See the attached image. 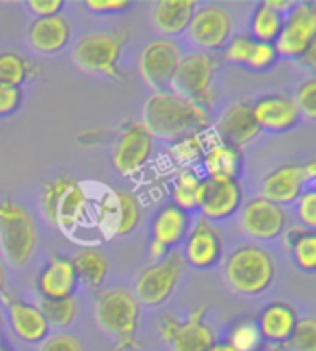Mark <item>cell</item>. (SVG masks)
<instances>
[{
    "label": "cell",
    "instance_id": "6da1fadb",
    "mask_svg": "<svg viewBox=\"0 0 316 351\" xmlns=\"http://www.w3.org/2000/svg\"><path fill=\"white\" fill-rule=\"evenodd\" d=\"M141 126L152 139L176 143L189 135L207 132L209 115L202 106L178 97L176 93H154L145 102Z\"/></svg>",
    "mask_w": 316,
    "mask_h": 351
},
{
    "label": "cell",
    "instance_id": "7a4b0ae2",
    "mask_svg": "<svg viewBox=\"0 0 316 351\" xmlns=\"http://www.w3.org/2000/svg\"><path fill=\"white\" fill-rule=\"evenodd\" d=\"M139 302L126 289H111L102 292L95 305V318L104 333L113 339L122 350L137 348L139 329Z\"/></svg>",
    "mask_w": 316,
    "mask_h": 351
},
{
    "label": "cell",
    "instance_id": "3957f363",
    "mask_svg": "<svg viewBox=\"0 0 316 351\" xmlns=\"http://www.w3.org/2000/svg\"><path fill=\"white\" fill-rule=\"evenodd\" d=\"M86 187L71 178H56L43 189V213L63 235H73L87 215Z\"/></svg>",
    "mask_w": 316,
    "mask_h": 351
},
{
    "label": "cell",
    "instance_id": "277c9868",
    "mask_svg": "<svg viewBox=\"0 0 316 351\" xmlns=\"http://www.w3.org/2000/svg\"><path fill=\"white\" fill-rule=\"evenodd\" d=\"M37 248V230L25 207L0 202V252L8 265L25 267Z\"/></svg>",
    "mask_w": 316,
    "mask_h": 351
},
{
    "label": "cell",
    "instance_id": "5b68a950",
    "mask_svg": "<svg viewBox=\"0 0 316 351\" xmlns=\"http://www.w3.org/2000/svg\"><path fill=\"white\" fill-rule=\"evenodd\" d=\"M226 281L239 294L256 296L272 285L274 261L267 250L259 246H244L228 257L224 267Z\"/></svg>",
    "mask_w": 316,
    "mask_h": 351
},
{
    "label": "cell",
    "instance_id": "8992f818",
    "mask_svg": "<svg viewBox=\"0 0 316 351\" xmlns=\"http://www.w3.org/2000/svg\"><path fill=\"white\" fill-rule=\"evenodd\" d=\"M215 73L217 63L206 52L183 56L172 78L171 91L204 108L213 100Z\"/></svg>",
    "mask_w": 316,
    "mask_h": 351
},
{
    "label": "cell",
    "instance_id": "52a82bcc",
    "mask_svg": "<svg viewBox=\"0 0 316 351\" xmlns=\"http://www.w3.org/2000/svg\"><path fill=\"white\" fill-rule=\"evenodd\" d=\"M128 34H91L80 39L74 49V61L82 71L91 74L119 76V58Z\"/></svg>",
    "mask_w": 316,
    "mask_h": 351
},
{
    "label": "cell",
    "instance_id": "ba28073f",
    "mask_svg": "<svg viewBox=\"0 0 316 351\" xmlns=\"http://www.w3.org/2000/svg\"><path fill=\"white\" fill-rule=\"evenodd\" d=\"M97 228L106 239L130 235L141 220V206L126 191H106L97 204Z\"/></svg>",
    "mask_w": 316,
    "mask_h": 351
},
{
    "label": "cell",
    "instance_id": "9c48e42d",
    "mask_svg": "<svg viewBox=\"0 0 316 351\" xmlns=\"http://www.w3.org/2000/svg\"><path fill=\"white\" fill-rule=\"evenodd\" d=\"M183 265H185V261L182 255L176 252H169L165 259L158 261L152 267L145 268L135 283L137 302L145 303L148 307H158L167 302L180 281Z\"/></svg>",
    "mask_w": 316,
    "mask_h": 351
},
{
    "label": "cell",
    "instance_id": "30bf717a",
    "mask_svg": "<svg viewBox=\"0 0 316 351\" xmlns=\"http://www.w3.org/2000/svg\"><path fill=\"white\" fill-rule=\"evenodd\" d=\"M316 12L311 4H294L283 17L280 36L274 41L278 56L304 58L311 47H315Z\"/></svg>",
    "mask_w": 316,
    "mask_h": 351
},
{
    "label": "cell",
    "instance_id": "8fae6325",
    "mask_svg": "<svg viewBox=\"0 0 316 351\" xmlns=\"http://www.w3.org/2000/svg\"><path fill=\"white\" fill-rule=\"evenodd\" d=\"M180 49L169 39L148 43L139 58L141 76L156 93L171 91L172 78L180 65Z\"/></svg>",
    "mask_w": 316,
    "mask_h": 351
},
{
    "label": "cell",
    "instance_id": "7c38bea8",
    "mask_svg": "<svg viewBox=\"0 0 316 351\" xmlns=\"http://www.w3.org/2000/svg\"><path fill=\"white\" fill-rule=\"evenodd\" d=\"M202 313L204 309L195 311L185 322L167 316L161 324L165 344L171 346L172 351H209L215 344V337Z\"/></svg>",
    "mask_w": 316,
    "mask_h": 351
},
{
    "label": "cell",
    "instance_id": "4fadbf2b",
    "mask_svg": "<svg viewBox=\"0 0 316 351\" xmlns=\"http://www.w3.org/2000/svg\"><path fill=\"white\" fill-rule=\"evenodd\" d=\"M231 28H233V23H231L230 13L226 12L224 8L209 4L195 12L187 30L191 34V39L198 47L204 50H219L230 39Z\"/></svg>",
    "mask_w": 316,
    "mask_h": 351
},
{
    "label": "cell",
    "instance_id": "5bb4252c",
    "mask_svg": "<svg viewBox=\"0 0 316 351\" xmlns=\"http://www.w3.org/2000/svg\"><path fill=\"white\" fill-rule=\"evenodd\" d=\"M154 139L148 135L139 122L130 124L122 130L113 150V165L122 176H132L139 172L152 156Z\"/></svg>",
    "mask_w": 316,
    "mask_h": 351
},
{
    "label": "cell",
    "instance_id": "9a60e30c",
    "mask_svg": "<svg viewBox=\"0 0 316 351\" xmlns=\"http://www.w3.org/2000/svg\"><path fill=\"white\" fill-rule=\"evenodd\" d=\"M287 217L283 207L268 202L267 198H254L241 213V226L246 235L257 241H272L285 230Z\"/></svg>",
    "mask_w": 316,
    "mask_h": 351
},
{
    "label": "cell",
    "instance_id": "2e32d148",
    "mask_svg": "<svg viewBox=\"0 0 316 351\" xmlns=\"http://www.w3.org/2000/svg\"><path fill=\"white\" fill-rule=\"evenodd\" d=\"M241 207V187L233 180H202L198 209L209 220H222Z\"/></svg>",
    "mask_w": 316,
    "mask_h": 351
},
{
    "label": "cell",
    "instance_id": "e0dca14e",
    "mask_svg": "<svg viewBox=\"0 0 316 351\" xmlns=\"http://www.w3.org/2000/svg\"><path fill=\"white\" fill-rule=\"evenodd\" d=\"M252 113L256 119L259 132H270V134H281L289 132L300 122V109L294 102V98L283 97V95H268L259 102L252 106Z\"/></svg>",
    "mask_w": 316,
    "mask_h": 351
},
{
    "label": "cell",
    "instance_id": "ac0fdd59",
    "mask_svg": "<svg viewBox=\"0 0 316 351\" xmlns=\"http://www.w3.org/2000/svg\"><path fill=\"white\" fill-rule=\"evenodd\" d=\"M257 134H259V128H257L250 104H235L228 108L215 126V137L220 143L233 146L237 150L250 145L256 139Z\"/></svg>",
    "mask_w": 316,
    "mask_h": 351
},
{
    "label": "cell",
    "instance_id": "d6986e66",
    "mask_svg": "<svg viewBox=\"0 0 316 351\" xmlns=\"http://www.w3.org/2000/svg\"><path fill=\"white\" fill-rule=\"evenodd\" d=\"M185 239V261L191 267L207 270L219 263L222 255V243L219 233L207 220L196 222Z\"/></svg>",
    "mask_w": 316,
    "mask_h": 351
},
{
    "label": "cell",
    "instance_id": "ffe728a7",
    "mask_svg": "<svg viewBox=\"0 0 316 351\" xmlns=\"http://www.w3.org/2000/svg\"><path fill=\"white\" fill-rule=\"evenodd\" d=\"M305 183L307 180L302 165H283L265 178L263 198L283 207L285 204L298 200L304 193Z\"/></svg>",
    "mask_w": 316,
    "mask_h": 351
},
{
    "label": "cell",
    "instance_id": "44dd1931",
    "mask_svg": "<svg viewBox=\"0 0 316 351\" xmlns=\"http://www.w3.org/2000/svg\"><path fill=\"white\" fill-rule=\"evenodd\" d=\"M76 287H78V276L74 270L73 259L67 257H54L37 279V289L43 300L73 298Z\"/></svg>",
    "mask_w": 316,
    "mask_h": 351
},
{
    "label": "cell",
    "instance_id": "7402d4cb",
    "mask_svg": "<svg viewBox=\"0 0 316 351\" xmlns=\"http://www.w3.org/2000/svg\"><path fill=\"white\" fill-rule=\"evenodd\" d=\"M71 39V25L65 17L56 15V17L37 19L30 26L28 32V41L32 49L41 52V54H56Z\"/></svg>",
    "mask_w": 316,
    "mask_h": 351
},
{
    "label": "cell",
    "instance_id": "603a6c76",
    "mask_svg": "<svg viewBox=\"0 0 316 351\" xmlns=\"http://www.w3.org/2000/svg\"><path fill=\"white\" fill-rule=\"evenodd\" d=\"M195 0H159L154 4L152 23L165 36H180L195 15Z\"/></svg>",
    "mask_w": 316,
    "mask_h": 351
},
{
    "label": "cell",
    "instance_id": "cb8c5ba5",
    "mask_svg": "<svg viewBox=\"0 0 316 351\" xmlns=\"http://www.w3.org/2000/svg\"><path fill=\"white\" fill-rule=\"evenodd\" d=\"M10 322L15 335L28 344L43 342L49 337V324L37 305L25 302H10Z\"/></svg>",
    "mask_w": 316,
    "mask_h": 351
},
{
    "label": "cell",
    "instance_id": "d4e9b609",
    "mask_svg": "<svg viewBox=\"0 0 316 351\" xmlns=\"http://www.w3.org/2000/svg\"><path fill=\"white\" fill-rule=\"evenodd\" d=\"M204 167L207 170V178L213 180H233L237 182V176L243 170V154L237 148L220 143L217 137L204 156Z\"/></svg>",
    "mask_w": 316,
    "mask_h": 351
},
{
    "label": "cell",
    "instance_id": "484cf974",
    "mask_svg": "<svg viewBox=\"0 0 316 351\" xmlns=\"http://www.w3.org/2000/svg\"><path fill=\"white\" fill-rule=\"evenodd\" d=\"M189 233V217L176 206H167L156 215L152 222V241L171 250L183 243Z\"/></svg>",
    "mask_w": 316,
    "mask_h": 351
},
{
    "label": "cell",
    "instance_id": "4316f807",
    "mask_svg": "<svg viewBox=\"0 0 316 351\" xmlns=\"http://www.w3.org/2000/svg\"><path fill=\"white\" fill-rule=\"evenodd\" d=\"M296 313L287 303H272L263 311L257 318V327L261 337L272 342H285L291 337L292 329L296 326Z\"/></svg>",
    "mask_w": 316,
    "mask_h": 351
},
{
    "label": "cell",
    "instance_id": "83f0119b",
    "mask_svg": "<svg viewBox=\"0 0 316 351\" xmlns=\"http://www.w3.org/2000/svg\"><path fill=\"white\" fill-rule=\"evenodd\" d=\"M74 270L78 281L87 285L89 289H98L106 281L110 272V263L106 255L98 250H84L73 259Z\"/></svg>",
    "mask_w": 316,
    "mask_h": 351
},
{
    "label": "cell",
    "instance_id": "f1b7e54d",
    "mask_svg": "<svg viewBox=\"0 0 316 351\" xmlns=\"http://www.w3.org/2000/svg\"><path fill=\"white\" fill-rule=\"evenodd\" d=\"M291 248L292 259L300 270L313 274L316 270V237L313 231L292 228L287 235V244Z\"/></svg>",
    "mask_w": 316,
    "mask_h": 351
},
{
    "label": "cell",
    "instance_id": "f546056e",
    "mask_svg": "<svg viewBox=\"0 0 316 351\" xmlns=\"http://www.w3.org/2000/svg\"><path fill=\"white\" fill-rule=\"evenodd\" d=\"M213 139L215 137L207 135V132L183 137V139L172 143L171 146L172 159H174L178 165H182V167L198 163L200 159H204L207 148L211 146Z\"/></svg>",
    "mask_w": 316,
    "mask_h": 351
},
{
    "label": "cell",
    "instance_id": "4dcf8cb0",
    "mask_svg": "<svg viewBox=\"0 0 316 351\" xmlns=\"http://www.w3.org/2000/svg\"><path fill=\"white\" fill-rule=\"evenodd\" d=\"M172 185H174L172 187L174 206L180 207L185 213L191 211V209H198V194H200L202 180L198 178L196 172H193V170H182L174 178Z\"/></svg>",
    "mask_w": 316,
    "mask_h": 351
},
{
    "label": "cell",
    "instance_id": "1f68e13d",
    "mask_svg": "<svg viewBox=\"0 0 316 351\" xmlns=\"http://www.w3.org/2000/svg\"><path fill=\"white\" fill-rule=\"evenodd\" d=\"M281 25H283V15L274 12L267 2H263L252 17V37L259 43L274 45L280 36Z\"/></svg>",
    "mask_w": 316,
    "mask_h": 351
},
{
    "label": "cell",
    "instance_id": "d6a6232c",
    "mask_svg": "<svg viewBox=\"0 0 316 351\" xmlns=\"http://www.w3.org/2000/svg\"><path fill=\"white\" fill-rule=\"evenodd\" d=\"M39 311L43 313L49 327H67L73 324L78 305L74 298H63V300H43L39 305Z\"/></svg>",
    "mask_w": 316,
    "mask_h": 351
},
{
    "label": "cell",
    "instance_id": "836d02e7",
    "mask_svg": "<svg viewBox=\"0 0 316 351\" xmlns=\"http://www.w3.org/2000/svg\"><path fill=\"white\" fill-rule=\"evenodd\" d=\"M28 74V63L23 56L15 52H0V85L21 87Z\"/></svg>",
    "mask_w": 316,
    "mask_h": 351
},
{
    "label": "cell",
    "instance_id": "e575fe53",
    "mask_svg": "<svg viewBox=\"0 0 316 351\" xmlns=\"http://www.w3.org/2000/svg\"><path fill=\"white\" fill-rule=\"evenodd\" d=\"M228 344L235 351H257L263 344V337L256 320H243L231 329Z\"/></svg>",
    "mask_w": 316,
    "mask_h": 351
},
{
    "label": "cell",
    "instance_id": "d590c367",
    "mask_svg": "<svg viewBox=\"0 0 316 351\" xmlns=\"http://www.w3.org/2000/svg\"><path fill=\"white\" fill-rule=\"evenodd\" d=\"M289 351H316V320L313 316L296 322L291 337L285 340Z\"/></svg>",
    "mask_w": 316,
    "mask_h": 351
},
{
    "label": "cell",
    "instance_id": "8d00e7d4",
    "mask_svg": "<svg viewBox=\"0 0 316 351\" xmlns=\"http://www.w3.org/2000/svg\"><path fill=\"white\" fill-rule=\"evenodd\" d=\"M254 45H256V39L250 36H237L233 37L230 43H228V47H226L224 58L230 63H235V65H244L246 67V63L250 60V54H252V50H254Z\"/></svg>",
    "mask_w": 316,
    "mask_h": 351
},
{
    "label": "cell",
    "instance_id": "74e56055",
    "mask_svg": "<svg viewBox=\"0 0 316 351\" xmlns=\"http://www.w3.org/2000/svg\"><path fill=\"white\" fill-rule=\"evenodd\" d=\"M276 60H278V52H276L274 45L256 41L246 67L252 69V71H267L268 67H272V63Z\"/></svg>",
    "mask_w": 316,
    "mask_h": 351
},
{
    "label": "cell",
    "instance_id": "f35d334b",
    "mask_svg": "<svg viewBox=\"0 0 316 351\" xmlns=\"http://www.w3.org/2000/svg\"><path fill=\"white\" fill-rule=\"evenodd\" d=\"M294 102L298 106L300 115H305L307 119H316V80H307L296 93Z\"/></svg>",
    "mask_w": 316,
    "mask_h": 351
},
{
    "label": "cell",
    "instance_id": "ab89813d",
    "mask_svg": "<svg viewBox=\"0 0 316 351\" xmlns=\"http://www.w3.org/2000/svg\"><path fill=\"white\" fill-rule=\"evenodd\" d=\"M37 351H82V344L76 337L69 333H58L47 339L39 344Z\"/></svg>",
    "mask_w": 316,
    "mask_h": 351
},
{
    "label": "cell",
    "instance_id": "60d3db41",
    "mask_svg": "<svg viewBox=\"0 0 316 351\" xmlns=\"http://www.w3.org/2000/svg\"><path fill=\"white\" fill-rule=\"evenodd\" d=\"M298 217L309 231L316 228V193L307 191L298 198Z\"/></svg>",
    "mask_w": 316,
    "mask_h": 351
},
{
    "label": "cell",
    "instance_id": "b9f144b4",
    "mask_svg": "<svg viewBox=\"0 0 316 351\" xmlns=\"http://www.w3.org/2000/svg\"><path fill=\"white\" fill-rule=\"evenodd\" d=\"M23 104V93L17 87L0 85V117L13 115Z\"/></svg>",
    "mask_w": 316,
    "mask_h": 351
},
{
    "label": "cell",
    "instance_id": "7bdbcfd3",
    "mask_svg": "<svg viewBox=\"0 0 316 351\" xmlns=\"http://www.w3.org/2000/svg\"><path fill=\"white\" fill-rule=\"evenodd\" d=\"M28 8L37 19L56 17L63 10V2L61 0H30Z\"/></svg>",
    "mask_w": 316,
    "mask_h": 351
},
{
    "label": "cell",
    "instance_id": "ee69618b",
    "mask_svg": "<svg viewBox=\"0 0 316 351\" xmlns=\"http://www.w3.org/2000/svg\"><path fill=\"white\" fill-rule=\"evenodd\" d=\"M84 4L93 13H121L130 8L128 0H86Z\"/></svg>",
    "mask_w": 316,
    "mask_h": 351
},
{
    "label": "cell",
    "instance_id": "f6af8a7d",
    "mask_svg": "<svg viewBox=\"0 0 316 351\" xmlns=\"http://www.w3.org/2000/svg\"><path fill=\"white\" fill-rule=\"evenodd\" d=\"M267 4L272 8L274 12H278L280 15H283V17H285L287 13L292 10V6H294L289 0H267Z\"/></svg>",
    "mask_w": 316,
    "mask_h": 351
},
{
    "label": "cell",
    "instance_id": "bcb514c9",
    "mask_svg": "<svg viewBox=\"0 0 316 351\" xmlns=\"http://www.w3.org/2000/svg\"><path fill=\"white\" fill-rule=\"evenodd\" d=\"M169 252H171V250L165 248L163 244L156 243V241H152V243H150V255H152V259H156V261L165 259V257L169 255Z\"/></svg>",
    "mask_w": 316,
    "mask_h": 351
},
{
    "label": "cell",
    "instance_id": "7dc6e473",
    "mask_svg": "<svg viewBox=\"0 0 316 351\" xmlns=\"http://www.w3.org/2000/svg\"><path fill=\"white\" fill-rule=\"evenodd\" d=\"M302 167H304L305 180H307V182H313V180H315V176H316V163H315V161H309V163L302 165Z\"/></svg>",
    "mask_w": 316,
    "mask_h": 351
},
{
    "label": "cell",
    "instance_id": "c3c4849f",
    "mask_svg": "<svg viewBox=\"0 0 316 351\" xmlns=\"http://www.w3.org/2000/svg\"><path fill=\"white\" fill-rule=\"evenodd\" d=\"M209 351H235V350H233L228 342H215V344L209 348Z\"/></svg>",
    "mask_w": 316,
    "mask_h": 351
},
{
    "label": "cell",
    "instance_id": "681fc988",
    "mask_svg": "<svg viewBox=\"0 0 316 351\" xmlns=\"http://www.w3.org/2000/svg\"><path fill=\"white\" fill-rule=\"evenodd\" d=\"M4 285H6V272H4V267H2V263H0V292L4 289Z\"/></svg>",
    "mask_w": 316,
    "mask_h": 351
},
{
    "label": "cell",
    "instance_id": "f907efd6",
    "mask_svg": "<svg viewBox=\"0 0 316 351\" xmlns=\"http://www.w3.org/2000/svg\"><path fill=\"white\" fill-rule=\"evenodd\" d=\"M0 351H10V350H8V346L4 344V340H2V339H0Z\"/></svg>",
    "mask_w": 316,
    "mask_h": 351
},
{
    "label": "cell",
    "instance_id": "816d5d0a",
    "mask_svg": "<svg viewBox=\"0 0 316 351\" xmlns=\"http://www.w3.org/2000/svg\"><path fill=\"white\" fill-rule=\"evenodd\" d=\"M0 322H2V315H0Z\"/></svg>",
    "mask_w": 316,
    "mask_h": 351
}]
</instances>
